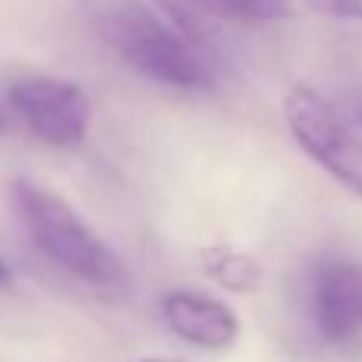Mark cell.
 Instances as JSON below:
<instances>
[{"mask_svg":"<svg viewBox=\"0 0 362 362\" xmlns=\"http://www.w3.org/2000/svg\"><path fill=\"white\" fill-rule=\"evenodd\" d=\"M10 200L29 242L64 274L95 289H124L127 267L118 251L54 191L35 181H13Z\"/></svg>","mask_w":362,"mask_h":362,"instance_id":"obj_1","label":"cell"},{"mask_svg":"<svg viewBox=\"0 0 362 362\" xmlns=\"http://www.w3.org/2000/svg\"><path fill=\"white\" fill-rule=\"evenodd\" d=\"M105 42L131 64L137 74L185 93H200L216 83V74L197 51V45L159 16L153 6L121 4L102 16Z\"/></svg>","mask_w":362,"mask_h":362,"instance_id":"obj_2","label":"cell"},{"mask_svg":"<svg viewBox=\"0 0 362 362\" xmlns=\"http://www.w3.org/2000/svg\"><path fill=\"white\" fill-rule=\"evenodd\" d=\"M283 118L299 150L362 200V140L337 115V108L318 89L293 86L283 99Z\"/></svg>","mask_w":362,"mask_h":362,"instance_id":"obj_3","label":"cell"},{"mask_svg":"<svg viewBox=\"0 0 362 362\" xmlns=\"http://www.w3.org/2000/svg\"><path fill=\"white\" fill-rule=\"evenodd\" d=\"M10 105L42 144L80 146L93 124V102L76 83L57 76H23L10 86Z\"/></svg>","mask_w":362,"mask_h":362,"instance_id":"obj_4","label":"cell"},{"mask_svg":"<svg viewBox=\"0 0 362 362\" xmlns=\"http://www.w3.org/2000/svg\"><path fill=\"white\" fill-rule=\"evenodd\" d=\"M312 325L331 346L362 337V261L331 257L312 276Z\"/></svg>","mask_w":362,"mask_h":362,"instance_id":"obj_5","label":"cell"},{"mask_svg":"<svg viewBox=\"0 0 362 362\" xmlns=\"http://www.w3.org/2000/svg\"><path fill=\"white\" fill-rule=\"evenodd\" d=\"M163 321L175 337L200 350H229L242 334L238 315L223 299L194 289H172L163 296Z\"/></svg>","mask_w":362,"mask_h":362,"instance_id":"obj_6","label":"cell"},{"mask_svg":"<svg viewBox=\"0 0 362 362\" xmlns=\"http://www.w3.org/2000/svg\"><path fill=\"white\" fill-rule=\"evenodd\" d=\"M187 4L216 19H226V23L264 25L293 16L299 10V4H305V0H187Z\"/></svg>","mask_w":362,"mask_h":362,"instance_id":"obj_7","label":"cell"},{"mask_svg":"<svg viewBox=\"0 0 362 362\" xmlns=\"http://www.w3.org/2000/svg\"><path fill=\"white\" fill-rule=\"evenodd\" d=\"M308 10L334 19H356L362 23V0H305Z\"/></svg>","mask_w":362,"mask_h":362,"instance_id":"obj_8","label":"cell"},{"mask_svg":"<svg viewBox=\"0 0 362 362\" xmlns=\"http://www.w3.org/2000/svg\"><path fill=\"white\" fill-rule=\"evenodd\" d=\"M6 286H13V270L0 261V289H6Z\"/></svg>","mask_w":362,"mask_h":362,"instance_id":"obj_9","label":"cell"},{"mask_svg":"<svg viewBox=\"0 0 362 362\" xmlns=\"http://www.w3.org/2000/svg\"><path fill=\"white\" fill-rule=\"evenodd\" d=\"M137 362H187V359H181V356H163V353H156V356H144V359H137Z\"/></svg>","mask_w":362,"mask_h":362,"instance_id":"obj_10","label":"cell"},{"mask_svg":"<svg viewBox=\"0 0 362 362\" xmlns=\"http://www.w3.org/2000/svg\"><path fill=\"white\" fill-rule=\"evenodd\" d=\"M0 127H4V108H0Z\"/></svg>","mask_w":362,"mask_h":362,"instance_id":"obj_11","label":"cell"}]
</instances>
